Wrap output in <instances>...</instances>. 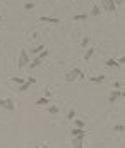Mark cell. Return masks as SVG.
<instances>
[{"mask_svg":"<svg viewBox=\"0 0 125 148\" xmlns=\"http://www.w3.org/2000/svg\"><path fill=\"white\" fill-rule=\"evenodd\" d=\"M101 5H93V10H91V16H94V17H98L100 14H101Z\"/></svg>","mask_w":125,"mask_h":148,"instance_id":"7c38bea8","label":"cell"},{"mask_svg":"<svg viewBox=\"0 0 125 148\" xmlns=\"http://www.w3.org/2000/svg\"><path fill=\"white\" fill-rule=\"evenodd\" d=\"M86 76H84V72L81 71V69H72V71H69L67 74H65V81L67 83H74V81H77V79H84Z\"/></svg>","mask_w":125,"mask_h":148,"instance_id":"7a4b0ae2","label":"cell"},{"mask_svg":"<svg viewBox=\"0 0 125 148\" xmlns=\"http://www.w3.org/2000/svg\"><path fill=\"white\" fill-rule=\"evenodd\" d=\"M43 50H45V45H38V47L31 48V50H29V53H34V55H38V53H41Z\"/></svg>","mask_w":125,"mask_h":148,"instance_id":"4fadbf2b","label":"cell"},{"mask_svg":"<svg viewBox=\"0 0 125 148\" xmlns=\"http://www.w3.org/2000/svg\"><path fill=\"white\" fill-rule=\"evenodd\" d=\"M0 109L9 110V112H14V110H15V103H14V100H10V98H2V100H0Z\"/></svg>","mask_w":125,"mask_h":148,"instance_id":"3957f363","label":"cell"},{"mask_svg":"<svg viewBox=\"0 0 125 148\" xmlns=\"http://www.w3.org/2000/svg\"><path fill=\"white\" fill-rule=\"evenodd\" d=\"M113 2H115V5H117V7H118V5H122V3H124L125 0H113Z\"/></svg>","mask_w":125,"mask_h":148,"instance_id":"484cf974","label":"cell"},{"mask_svg":"<svg viewBox=\"0 0 125 148\" xmlns=\"http://www.w3.org/2000/svg\"><path fill=\"white\" fill-rule=\"evenodd\" d=\"M105 66L106 67H115V69H118L120 66H118V62H117V59H108L106 62H105Z\"/></svg>","mask_w":125,"mask_h":148,"instance_id":"30bf717a","label":"cell"},{"mask_svg":"<svg viewBox=\"0 0 125 148\" xmlns=\"http://www.w3.org/2000/svg\"><path fill=\"white\" fill-rule=\"evenodd\" d=\"M113 131H115V133H124L125 126L124 124H115V126H113Z\"/></svg>","mask_w":125,"mask_h":148,"instance_id":"e0dca14e","label":"cell"},{"mask_svg":"<svg viewBox=\"0 0 125 148\" xmlns=\"http://www.w3.org/2000/svg\"><path fill=\"white\" fill-rule=\"evenodd\" d=\"M48 103H50V100H48L46 97H39V98H38V102H36V105H38V107H45V105H48Z\"/></svg>","mask_w":125,"mask_h":148,"instance_id":"8fae6325","label":"cell"},{"mask_svg":"<svg viewBox=\"0 0 125 148\" xmlns=\"http://www.w3.org/2000/svg\"><path fill=\"white\" fill-rule=\"evenodd\" d=\"M31 9H34V3H24V10H31Z\"/></svg>","mask_w":125,"mask_h":148,"instance_id":"7402d4cb","label":"cell"},{"mask_svg":"<svg viewBox=\"0 0 125 148\" xmlns=\"http://www.w3.org/2000/svg\"><path fill=\"white\" fill-rule=\"evenodd\" d=\"M74 124H76V128H79V129H86V122H84L82 119H74Z\"/></svg>","mask_w":125,"mask_h":148,"instance_id":"5bb4252c","label":"cell"},{"mask_svg":"<svg viewBox=\"0 0 125 148\" xmlns=\"http://www.w3.org/2000/svg\"><path fill=\"white\" fill-rule=\"evenodd\" d=\"M88 17H89V14H76L72 19H74V21H84V19H88Z\"/></svg>","mask_w":125,"mask_h":148,"instance_id":"2e32d148","label":"cell"},{"mask_svg":"<svg viewBox=\"0 0 125 148\" xmlns=\"http://www.w3.org/2000/svg\"><path fill=\"white\" fill-rule=\"evenodd\" d=\"M88 45H89V38L86 36V38H84V40L81 41V47H82V48H88Z\"/></svg>","mask_w":125,"mask_h":148,"instance_id":"44dd1931","label":"cell"},{"mask_svg":"<svg viewBox=\"0 0 125 148\" xmlns=\"http://www.w3.org/2000/svg\"><path fill=\"white\" fill-rule=\"evenodd\" d=\"M39 148H48V147H46V145H41V147H39Z\"/></svg>","mask_w":125,"mask_h":148,"instance_id":"4316f807","label":"cell"},{"mask_svg":"<svg viewBox=\"0 0 125 148\" xmlns=\"http://www.w3.org/2000/svg\"><path fill=\"white\" fill-rule=\"evenodd\" d=\"M29 62H31V59H29V52H27L26 48H22V50L19 52V62H17V67H19V71L26 69V67L29 66Z\"/></svg>","mask_w":125,"mask_h":148,"instance_id":"6da1fadb","label":"cell"},{"mask_svg":"<svg viewBox=\"0 0 125 148\" xmlns=\"http://www.w3.org/2000/svg\"><path fill=\"white\" fill-rule=\"evenodd\" d=\"M36 148H39V147H36Z\"/></svg>","mask_w":125,"mask_h":148,"instance_id":"f546056e","label":"cell"},{"mask_svg":"<svg viewBox=\"0 0 125 148\" xmlns=\"http://www.w3.org/2000/svg\"><path fill=\"white\" fill-rule=\"evenodd\" d=\"M67 119H70V121H72V119H76V110H70V112L67 114Z\"/></svg>","mask_w":125,"mask_h":148,"instance_id":"603a6c76","label":"cell"},{"mask_svg":"<svg viewBox=\"0 0 125 148\" xmlns=\"http://www.w3.org/2000/svg\"><path fill=\"white\" fill-rule=\"evenodd\" d=\"M48 112H50L51 116H55V114H58V107H57V105H50V107H48Z\"/></svg>","mask_w":125,"mask_h":148,"instance_id":"ac0fdd59","label":"cell"},{"mask_svg":"<svg viewBox=\"0 0 125 148\" xmlns=\"http://www.w3.org/2000/svg\"><path fill=\"white\" fill-rule=\"evenodd\" d=\"M117 62H118V66L122 67V66H124V64H125V55H122L120 59H117Z\"/></svg>","mask_w":125,"mask_h":148,"instance_id":"cb8c5ba5","label":"cell"},{"mask_svg":"<svg viewBox=\"0 0 125 148\" xmlns=\"http://www.w3.org/2000/svg\"><path fill=\"white\" fill-rule=\"evenodd\" d=\"M91 81H93V83H98V84H101V83L105 81V76H103V74H100V76H93V78H91Z\"/></svg>","mask_w":125,"mask_h":148,"instance_id":"9a60e30c","label":"cell"},{"mask_svg":"<svg viewBox=\"0 0 125 148\" xmlns=\"http://www.w3.org/2000/svg\"><path fill=\"white\" fill-rule=\"evenodd\" d=\"M12 81H14V83H17V84H22V83H26V79H22V78H19V76L12 78Z\"/></svg>","mask_w":125,"mask_h":148,"instance_id":"ffe728a7","label":"cell"},{"mask_svg":"<svg viewBox=\"0 0 125 148\" xmlns=\"http://www.w3.org/2000/svg\"><path fill=\"white\" fill-rule=\"evenodd\" d=\"M100 5H101V9H103V10H106V12H113V10L117 9V5H115V2H113V0H101V2H100Z\"/></svg>","mask_w":125,"mask_h":148,"instance_id":"277c9868","label":"cell"},{"mask_svg":"<svg viewBox=\"0 0 125 148\" xmlns=\"http://www.w3.org/2000/svg\"><path fill=\"white\" fill-rule=\"evenodd\" d=\"M39 22H46V24H60V19H58V17H48V16H41V17H39Z\"/></svg>","mask_w":125,"mask_h":148,"instance_id":"5b68a950","label":"cell"},{"mask_svg":"<svg viewBox=\"0 0 125 148\" xmlns=\"http://www.w3.org/2000/svg\"><path fill=\"white\" fill-rule=\"evenodd\" d=\"M94 52H96V48H94V47H89V48L86 50V53H84V60H86V62H89V60H91V57L94 55Z\"/></svg>","mask_w":125,"mask_h":148,"instance_id":"ba28073f","label":"cell"},{"mask_svg":"<svg viewBox=\"0 0 125 148\" xmlns=\"http://www.w3.org/2000/svg\"><path fill=\"white\" fill-rule=\"evenodd\" d=\"M120 97H122V91H120V90H113V91L110 93V97H108V102H110V103H115Z\"/></svg>","mask_w":125,"mask_h":148,"instance_id":"8992f818","label":"cell"},{"mask_svg":"<svg viewBox=\"0 0 125 148\" xmlns=\"http://www.w3.org/2000/svg\"><path fill=\"white\" fill-rule=\"evenodd\" d=\"M27 83H29V84H34V83H36V79H34L33 76H29V78H27Z\"/></svg>","mask_w":125,"mask_h":148,"instance_id":"d4e9b609","label":"cell"},{"mask_svg":"<svg viewBox=\"0 0 125 148\" xmlns=\"http://www.w3.org/2000/svg\"><path fill=\"white\" fill-rule=\"evenodd\" d=\"M29 86H31V84H29V83L26 81V83H22V84H19V91H26V90H27Z\"/></svg>","mask_w":125,"mask_h":148,"instance_id":"d6986e66","label":"cell"},{"mask_svg":"<svg viewBox=\"0 0 125 148\" xmlns=\"http://www.w3.org/2000/svg\"><path fill=\"white\" fill-rule=\"evenodd\" d=\"M0 21H2V16H0Z\"/></svg>","mask_w":125,"mask_h":148,"instance_id":"f1b7e54d","label":"cell"},{"mask_svg":"<svg viewBox=\"0 0 125 148\" xmlns=\"http://www.w3.org/2000/svg\"><path fill=\"white\" fill-rule=\"evenodd\" d=\"M72 147L74 148H84V136H76V138H72Z\"/></svg>","mask_w":125,"mask_h":148,"instance_id":"52a82bcc","label":"cell"},{"mask_svg":"<svg viewBox=\"0 0 125 148\" xmlns=\"http://www.w3.org/2000/svg\"><path fill=\"white\" fill-rule=\"evenodd\" d=\"M70 134H72V138H76V136H86V131L84 129H79V128H74L70 131Z\"/></svg>","mask_w":125,"mask_h":148,"instance_id":"9c48e42d","label":"cell"},{"mask_svg":"<svg viewBox=\"0 0 125 148\" xmlns=\"http://www.w3.org/2000/svg\"><path fill=\"white\" fill-rule=\"evenodd\" d=\"M122 97H124V98H125V91H122Z\"/></svg>","mask_w":125,"mask_h":148,"instance_id":"83f0119b","label":"cell"}]
</instances>
